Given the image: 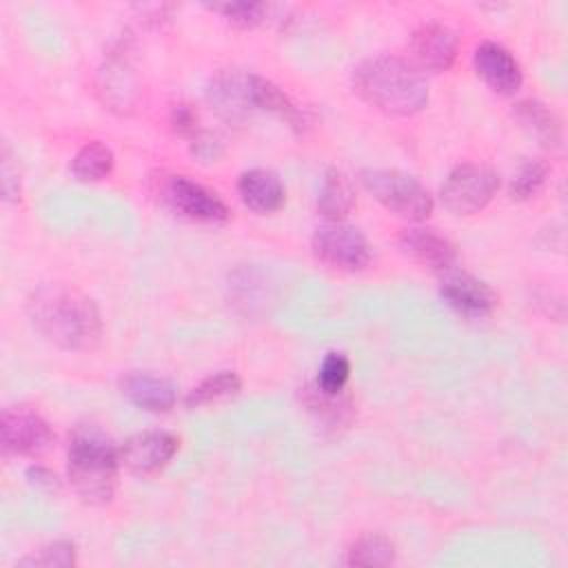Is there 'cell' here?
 <instances>
[{
  "instance_id": "1",
  "label": "cell",
  "mask_w": 568,
  "mask_h": 568,
  "mask_svg": "<svg viewBox=\"0 0 568 568\" xmlns=\"http://www.w3.org/2000/svg\"><path fill=\"white\" fill-rule=\"evenodd\" d=\"M27 308L36 331L62 348L87 351L100 342L98 306L75 288L47 284L29 297Z\"/></svg>"
},
{
  "instance_id": "2",
  "label": "cell",
  "mask_w": 568,
  "mask_h": 568,
  "mask_svg": "<svg viewBox=\"0 0 568 568\" xmlns=\"http://www.w3.org/2000/svg\"><path fill=\"white\" fill-rule=\"evenodd\" d=\"M353 87L371 106L393 115H413L428 102V84L422 71L395 55H375L357 64Z\"/></svg>"
},
{
  "instance_id": "3",
  "label": "cell",
  "mask_w": 568,
  "mask_h": 568,
  "mask_svg": "<svg viewBox=\"0 0 568 568\" xmlns=\"http://www.w3.org/2000/svg\"><path fill=\"white\" fill-rule=\"evenodd\" d=\"M69 479L75 493L91 504L109 501L115 490L120 448L98 426H82L69 442Z\"/></svg>"
},
{
  "instance_id": "4",
  "label": "cell",
  "mask_w": 568,
  "mask_h": 568,
  "mask_svg": "<svg viewBox=\"0 0 568 568\" xmlns=\"http://www.w3.org/2000/svg\"><path fill=\"white\" fill-rule=\"evenodd\" d=\"M149 191L164 209L180 217L204 224H222L229 220V209L217 193L189 180L186 175L160 171L149 178Z\"/></svg>"
},
{
  "instance_id": "5",
  "label": "cell",
  "mask_w": 568,
  "mask_h": 568,
  "mask_svg": "<svg viewBox=\"0 0 568 568\" xmlns=\"http://www.w3.org/2000/svg\"><path fill=\"white\" fill-rule=\"evenodd\" d=\"M359 178L366 191L379 204L402 217L426 220L433 211V197L428 189L410 173L397 169H364Z\"/></svg>"
},
{
  "instance_id": "6",
  "label": "cell",
  "mask_w": 568,
  "mask_h": 568,
  "mask_svg": "<svg viewBox=\"0 0 568 568\" xmlns=\"http://www.w3.org/2000/svg\"><path fill=\"white\" fill-rule=\"evenodd\" d=\"M499 189V175L475 162L457 164L442 184V202L455 215H470L481 211Z\"/></svg>"
},
{
  "instance_id": "7",
  "label": "cell",
  "mask_w": 568,
  "mask_h": 568,
  "mask_svg": "<svg viewBox=\"0 0 568 568\" xmlns=\"http://www.w3.org/2000/svg\"><path fill=\"white\" fill-rule=\"evenodd\" d=\"M313 253L328 266L342 271H362L373 260V246L366 235L344 220L324 222L313 233Z\"/></svg>"
},
{
  "instance_id": "8",
  "label": "cell",
  "mask_w": 568,
  "mask_h": 568,
  "mask_svg": "<svg viewBox=\"0 0 568 568\" xmlns=\"http://www.w3.org/2000/svg\"><path fill=\"white\" fill-rule=\"evenodd\" d=\"M0 442L13 455H40L53 442V430L42 415L27 406H9L0 419Z\"/></svg>"
},
{
  "instance_id": "9",
  "label": "cell",
  "mask_w": 568,
  "mask_h": 568,
  "mask_svg": "<svg viewBox=\"0 0 568 568\" xmlns=\"http://www.w3.org/2000/svg\"><path fill=\"white\" fill-rule=\"evenodd\" d=\"M180 439L166 430H142L120 446V462L135 475H155L175 455Z\"/></svg>"
},
{
  "instance_id": "10",
  "label": "cell",
  "mask_w": 568,
  "mask_h": 568,
  "mask_svg": "<svg viewBox=\"0 0 568 568\" xmlns=\"http://www.w3.org/2000/svg\"><path fill=\"white\" fill-rule=\"evenodd\" d=\"M442 297L466 317H486L497 306V293L479 277L459 271H446L439 282Z\"/></svg>"
},
{
  "instance_id": "11",
  "label": "cell",
  "mask_w": 568,
  "mask_h": 568,
  "mask_svg": "<svg viewBox=\"0 0 568 568\" xmlns=\"http://www.w3.org/2000/svg\"><path fill=\"white\" fill-rule=\"evenodd\" d=\"M399 248L433 271H450L457 262V246L442 233L428 226H408L399 233Z\"/></svg>"
},
{
  "instance_id": "12",
  "label": "cell",
  "mask_w": 568,
  "mask_h": 568,
  "mask_svg": "<svg viewBox=\"0 0 568 568\" xmlns=\"http://www.w3.org/2000/svg\"><path fill=\"white\" fill-rule=\"evenodd\" d=\"M473 62H475V71L479 73V78L493 91L510 95L521 87V80H524L521 67L506 47L486 40L475 49Z\"/></svg>"
},
{
  "instance_id": "13",
  "label": "cell",
  "mask_w": 568,
  "mask_h": 568,
  "mask_svg": "<svg viewBox=\"0 0 568 568\" xmlns=\"http://www.w3.org/2000/svg\"><path fill=\"white\" fill-rule=\"evenodd\" d=\"M415 62L428 71H446L457 55V33L444 22H426L410 38Z\"/></svg>"
},
{
  "instance_id": "14",
  "label": "cell",
  "mask_w": 568,
  "mask_h": 568,
  "mask_svg": "<svg viewBox=\"0 0 568 568\" xmlns=\"http://www.w3.org/2000/svg\"><path fill=\"white\" fill-rule=\"evenodd\" d=\"M120 393L142 410L149 413H166L175 404V388L169 379L146 373V371H129L120 377Z\"/></svg>"
},
{
  "instance_id": "15",
  "label": "cell",
  "mask_w": 568,
  "mask_h": 568,
  "mask_svg": "<svg viewBox=\"0 0 568 568\" xmlns=\"http://www.w3.org/2000/svg\"><path fill=\"white\" fill-rule=\"evenodd\" d=\"M242 202L257 213H273L284 204V186L268 169H248L237 180Z\"/></svg>"
},
{
  "instance_id": "16",
  "label": "cell",
  "mask_w": 568,
  "mask_h": 568,
  "mask_svg": "<svg viewBox=\"0 0 568 568\" xmlns=\"http://www.w3.org/2000/svg\"><path fill=\"white\" fill-rule=\"evenodd\" d=\"M519 126L532 135L541 146L557 149L561 144V122L559 118L539 100H521L513 109Z\"/></svg>"
},
{
  "instance_id": "17",
  "label": "cell",
  "mask_w": 568,
  "mask_h": 568,
  "mask_svg": "<svg viewBox=\"0 0 568 568\" xmlns=\"http://www.w3.org/2000/svg\"><path fill=\"white\" fill-rule=\"evenodd\" d=\"M353 189L346 180V175L337 169H328L322 182L320 200H317V211L326 217V222H337L344 220L346 213L353 206Z\"/></svg>"
},
{
  "instance_id": "18",
  "label": "cell",
  "mask_w": 568,
  "mask_h": 568,
  "mask_svg": "<svg viewBox=\"0 0 568 568\" xmlns=\"http://www.w3.org/2000/svg\"><path fill=\"white\" fill-rule=\"evenodd\" d=\"M304 404L331 428L344 426L351 419V402L342 393H324L317 384L304 388Z\"/></svg>"
},
{
  "instance_id": "19",
  "label": "cell",
  "mask_w": 568,
  "mask_h": 568,
  "mask_svg": "<svg viewBox=\"0 0 568 568\" xmlns=\"http://www.w3.org/2000/svg\"><path fill=\"white\" fill-rule=\"evenodd\" d=\"M113 171V151L102 142H87L71 160V173L80 182H98Z\"/></svg>"
},
{
  "instance_id": "20",
  "label": "cell",
  "mask_w": 568,
  "mask_h": 568,
  "mask_svg": "<svg viewBox=\"0 0 568 568\" xmlns=\"http://www.w3.org/2000/svg\"><path fill=\"white\" fill-rule=\"evenodd\" d=\"M242 382L237 377V373L233 371H220L206 379H202L195 388L189 390L184 404L189 408H195V406H204V404H211V402H217V399H224V397H231L240 390Z\"/></svg>"
},
{
  "instance_id": "21",
  "label": "cell",
  "mask_w": 568,
  "mask_h": 568,
  "mask_svg": "<svg viewBox=\"0 0 568 568\" xmlns=\"http://www.w3.org/2000/svg\"><path fill=\"white\" fill-rule=\"evenodd\" d=\"M395 559V546L384 535H364L351 548L346 564L351 566H388Z\"/></svg>"
},
{
  "instance_id": "22",
  "label": "cell",
  "mask_w": 568,
  "mask_h": 568,
  "mask_svg": "<svg viewBox=\"0 0 568 568\" xmlns=\"http://www.w3.org/2000/svg\"><path fill=\"white\" fill-rule=\"evenodd\" d=\"M348 375H351V362L348 357L342 353V351H331L324 359H322V366H320V373H317V386L324 390V393H342L346 382H348Z\"/></svg>"
},
{
  "instance_id": "23",
  "label": "cell",
  "mask_w": 568,
  "mask_h": 568,
  "mask_svg": "<svg viewBox=\"0 0 568 568\" xmlns=\"http://www.w3.org/2000/svg\"><path fill=\"white\" fill-rule=\"evenodd\" d=\"M546 178H548V166L544 162L526 160L510 182V197L513 200L532 197L544 186Z\"/></svg>"
},
{
  "instance_id": "24",
  "label": "cell",
  "mask_w": 568,
  "mask_h": 568,
  "mask_svg": "<svg viewBox=\"0 0 568 568\" xmlns=\"http://www.w3.org/2000/svg\"><path fill=\"white\" fill-rule=\"evenodd\" d=\"M75 564V546L71 541H51L29 557L20 559V566H44V568H69Z\"/></svg>"
},
{
  "instance_id": "25",
  "label": "cell",
  "mask_w": 568,
  "mask_h": 568,
  "mask_svg": "<svg viewBox=\"0 0 568 568\" xmlns=\"http://www.w3.org/2000/svg\"><path fill=\"white\" fill-rule=\"evenodd\" d=\"M213 9L220 11L231 24L240 29H251L260 24L266 16V4L262 2H224V4H215Z\"/></svg>"
},
{
  "instance_id": "26",
  "label": "cell",
  "mask_w": 568,
  "mask_h": 568,
  "mask_svg": "<svg viewBox=\"0 0 568 568\" xmlns=\"http://www.w3.org/2000/svg\"><path fill=\"white\" fill-rule=\"evenodd\" d=\"M191 153L202 162H215L222 155V142L213 133L200 131L191 138Z\"/></svg>"
},
{
  "instance_id": "27",
  "label": "cell",
  "mask_w": 568,
  "mask_h": 568,
  "mask_svg": "<svg viewBox=\"0 0 568 568\" xmlns=\"http://www.w3.org/2000/svg\"><path fill=\"white\" fill-rule=\"evenodd\" d=\"M171 126L180 133V135H186V138H193L195 133H200L202 129L197 126V113L193 111L191 104H175L171 109Z\"/></svg>"
},
{
  "instance_id": "28",
  "label": "cell",
  "mask_w": 568,
  "mask_h": 568,
  "mask_svg": "<svg viewBox=\"0 0 568 568\" xmlns=\"http://www.w3.org/2000/svg\"><path fill=\"white\" fill-rule=\"evenodd\" d=\"M27 477H29V481L33 484V486H38V488H42V490H47V493H58L60 490V481H58V477L49 470V468H44V466H29L27 468Z\"/></svg>"
}]
</instances>
